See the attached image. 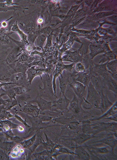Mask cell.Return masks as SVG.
<instances>
[{
  "mask_svg": "<svg viewBox=\"0 0 117 160\" xmlns=\"http://www.w3.org/2000/svg\"><path fill=\"white\" fill-rule=\"evenodd\" d=\"M41 79L44 85L43 88L39 86L38 94L41 97L48 98L50 101H53L58 98L55 95L53 85V74L45 73L42 75Z\"/></svg>",
  "mask_w": 117,
  "mask_h": 160,
  "instance_id": "cell-1",
  "label": "cell"
},
{
  "mask_svg": "<svg viewBox=\"0 0 117 160\" xmlns=\"http://www.w3.org/2000/svg\"><path fill=\"white\" fill-rule=\"evenodd\" d=\"M87 88V97L84 100V102L90 106L89 109L93 108L98 109L101 102L100 94L95 89L91 82H89Z\"/></svg>",
  "mask_w": 117,
  "mask_h": 160,
  "instance_id": "cell-2",
  "label": "cell"
},
{
  "mask_svg": "<svg viewBox=\"0 0 117 160\" xmlns=\"http://www.w3.org/2000/svg\"><path fill=\"white\" fill-rule=\"evenodd\" d=\"M91 134L95 135L102 132L117 133V122H98L91 124Z\"/></svg>",
  "mask_w": 117,
  "mask_h": 160,
  "instance_id": "cell-3",
  "label": "cell"
},
{
  "mask_svg": "<svg viewBox=\"0 0 117 160\" xmlns=\"http://www.w3.org/2000/svg\"><path fill=\"white\" fill-rule=\"evenodd\" d=\"M51 68H45L33 65L30 67L26 71V74L27 75V80L28 83L31 84V83L34 78L36 76H40L41 78L42 75L45 73H48L49 74L51 72Z\"/></svg>",
  "mask_w": 117,
  "mask_h": 160,
  "instance_id": "cell-4",
  "label": "cell"
},
{
  "mask_svg": "<svg viewBox=\"0 0 117 160\" xmlns=\"http://www.w3.org/2000/svg\"><path fill=\"white\" fill-rule=\"evenodd\" d=\"M74 63L69 65H65L63 62L62 61H59L57 63L56 68H55L53 73V85L54 92L55 96L56 95L57 87L56 84V79L57 78L62 74L63 71L64 70H67L71 71H72L73 67V66Z\"/></svg>",
  "mask_w": 117,
  "mask_h": 160,
  "instance_id": "cell-5",
  "label": "cell"
},
{
  "mask_svg": "<svg viewBox=\"0 0 117 160\" xmlns=\"http://www.w3.org/2000/svg\"><path fill=\"white\" fill-rule=\"evenodd\" d=\"M84 103L80 101L75 94H74L73 98L72 101H70L69 105L68 111L76 119L79 116L80 113H85L87 112L84 111L82 108V105Z\"/></svg>",
  "mask_w": 117,
  "mask_h": 160,
  "instance_id": "cell-6",
  "label": "cell"
},
{
  "mask_svg": "<svg viewBox=\"0 0 117 160\" xmlns=\"http://www.w3.org/2000/svg\"><path fill=\"white\" fill-rule=\"evenodd\" d=\"M70 88L73 90L74 94L79 99L80 101L84 103L85 98H84L86 95V87L83 84L77 81H73L71 83L69 84Z\"/></svg>",
  "mask_w": 117,
  "mask_h": 160,
  "instance_id": "cell-7",
  "label": "cell"
},
{
  "mask_svg": "<svg viewBox=\"0 0 117 160\" xmlns=\"http://www.w3.org/2000/svg\"><path fill=\"white\" fill-rule=\"evenodd\" d=\"M8 155L12 159L27 160L26 150L21 144H16Z\"/></svg>",
  "mask_w": 117,
  "mask_h": 160,
  "instance_id": "cell-8",
  "label": "cell"
},
{
  "mask_svg": "<svg viewBox=\"0 0 117 160\" xmlns=\"http://www.w3.org/2000/svg\"><path fill=\"white\" fill-rule=\"evenodd\" d=\"M19 111L32 117H38L41 112L38 106L33 105L32 103L29 102L28 101L24 106L20 108Z\"/></svg>",
  "mask_w": 117,
  "mask_h": 160,
  "instance_id": "cell-9",
  "label": "cell"
},
{
  "mask_svg": "<svg viewBox=\"0 0 117 160\" xmlns=\"http://www.w3.org/2000/svg\"><path fill=\"white\" fill-rule=\"evenodd\" d=\"M58 98V100L52 101V108L62 112L68 111L70 100L68 99L66 96Z\"/></svg>",
  "mask_w": 117,
  "mask_h": 160,
  "instance_id": "cell-10",
  "label": "cell"
},
{
  "mask_svg": "<svg viewBox=\"0 0 117 160\" xmlns=\"http://www.w3.org/2000/svg\"><path fill=\"white\" fill-rule=\"evenodd\" d=\"M10 82H12L17 86H24L28 88L30 84L27 80L26 72L15 73L11 77Z\"/></svg>",
  "mask_w": 117,
  "mask_h": 160,
  "instance_id": "cell-11",
  "label": "cell"
},
{
  "mask_svg": "<svg viewBox=\"0 0 117 160\" xmlns=\"http://www.w3.org/2000/svg\"><path fill=\"white\" fill-rule=\"evenodd\" d=\"M29 102L33 104L36 103L38 104V107L41 112L52 110V101H48L42 98L37 94L36 97Z\"/></svg>",
  "mask_w": 117,
  "mask_h": 160,
  "instance_id": "cell-12",
  "label": "cell"
},
{
  "mask_svg": "<svg viewBox=\"0 0 117 160\" xmlns=\"http://www.w3.org/2000/svg\"><path fill=\"white\" fill-rule=\"evenodd\" d=\"M71 74L66 72H63L62 74L58 77L59 82V88L60 92L59 97H63L65 95V93L67 86L70 83V78Z\"/></svg>",
  "mask_w": 117,
  "mask_h": 160,
  "instance_id": "cell-13",
  "label": "cell"
},
{
  "mask_svg": "<svg viewBox=\"0 0 117 160\" xmlns=\"http://www.w3.org/2000/svg\"><path fill=\"white\" fill-rule=\"evenodd\" d=\"M91 82L96 91L100 94L104 92L106 85L103 77L100 76L90 77Z\"/></svg>",
  "mask_w": 117,
  "mask_h": 160,
  "instance_id": "cell-14",
  "label": "cell"
},
{
  "mask_svg": "<svg viewBox=\"0 0 117 160\" xmlns=\"http://www.w3.org/2000/svg\"><path fill=\"white\" fill-rule=\"evenodd\" d=\"M103 143L106 144L110 147L112 151L114 153V150L116 147L117 143V133L111 134L102 140L93 142V143Z\"/></svg>",
  "mask_w": 117,
  "mask_h": 160,
  "instance_id": "cell-15",
  "label": "cell"
},
{
  "mask_svg": "<svg viewBox=\"0 0 117 160\" xmlns=\"http://www.w3.org/2000/svg\"><path fill=\"white\" fill-rule=\"evenodd\" d=\"M70 137L78 145H82V144L91 139L100 137L99 136H96L92 134H85L82 132L78 133L75 135Z\"/></svg>",
  "mask_w": 117,
  "mask_h": 160,
  "instance_id": "cell-16",
  "label": "cell"
},
{
  "mask_svg": "<svg viewBox=\"0 0 117 160\" xmlns=\"http://www.w3.org/2000/svg\"><path fill=\"white\" fill-rule=\"evenodd\" d=\"M37 132L36 133V139L35 142L29 149L26 150L27 156V160L30 159V156L35 151L36 148L38 146L42 144L43 138V132L41 130L36 131Z\"/></svg>",
  "mask_w": 117,
  "mask_h": 160,
  "instance_id": "cell-17",
  "label": "cell"
},
{
  "mask_svg": "<svg viewBox=\"0 0 117 160\" xmlns=\"http://www.w3.org/2000/svg\"><path fill=\"white\" fill-rule=\"evenodd\" d=\"M56 142L68 148L74 152L75 148L78 145L69 136H62L59 137L56 140Z\"/></svg>",
  "mask_w": 117,
  "mask_h": 160,
  "instance_id": "cell-18",
  "label": "cell"
},
{
  "mask_svg": "<svg viewBox=\"0 0 117 160\" xmlns=\"http://www.w3.org/2000/svg\"><path fill=\"white\" fill-rule=\"evenodd\" d=\"M74 152L76 154L77 159L80 160H91V156L88 150L83 146L77 145L76 146Z\"/></svg>",
  "mask_w": 117,
  "mask_h": 160,
  "instance_id": "cell-19",
  "label": "cell"
},
{
  "mask_svg": "<svg viewBox=\"0 0 117 160\" xmlns=\"http://www.w3.org/2000/svg\"><path fill=\"white\" fill-rule=\"evenodd\" d=\"M74 81H77L87 87L91 82V78L89 75L84 72H79L74 75H71Z\"/></svg>",
  "mask_w": 117,
  "mask_h": 160,
  "instance_id": "cell-20",
  "label": "cell"
},
{
  "mask_svg": "<svg viewBox=\"0 0 117 160\" xmlns=\"http://www.w3.org/2000/svg\"><path fill=\"white\" fill-rule=\"evenodd\" d=\"M20 49L21 48L19 47L15 48L9 54L5 61L7 65L11 66L16 62L17 58L22 52Z\"/></svg>",
  "mask_w": 117,
  "mask_h": 160,
  "instance_id": "cell-21",
  "label": "cell"
},
{
  "mask_svg": "<svg viewBox=\"0 0 117 160\" xmlns=\"http://www.w3.org/2000/svg\"><path fill=\"white\" fill-rule=\"evenodd\" d=\"M101 102L98 109L100 110L101 113H105L110 108L113 103L108 99L107 95H105L104 92L101 93Z\"/></svg>",
  "mask_w": 117,
  "mask_h": 160,
  "instance_id": "cell-22",
  "label": "cell"
},
{
  "mask_svg": "<svg viewBox=\"0 0 117 160\" xmlns=\"http://www.w3.org/2000/svg\"><path fill=\"white\" fill-rule=\"evenodd\" d=\"M117 102L116 101L113 105L110 108L107 110L106 112L103 113L102 115L99 117L95 118L89 119L90 121H96L101 120L102 119H105L106 118L111 116L113 115L117 114Z\"/></svg>",
  "mask_w": 117,
  "mask_h": 160,
  "instance_id": "cell-23",
  "label": "cell"
},
{
  "mask_svg": "<svg viewBox=\"0 0 117 160\" xmlns=\"http://www.w3.org/2000/svg\"><path fill=\"white\" fill-rule=\"evenodd\" d=\"M103 78H104L106 84V86L108 87L109 89L110 90L114 93L117 94V82L110 76H109L107 74L103 75Z\"/></svg>",
  "mask_w": 117,
  "mask_h": 160,
  "instance_id": "cell-24",
  "label": "cell"
},
{
  "mask_svg": "<svg viewBox=\"0 0 117 160\" xmlns=\"http://www.w3.org/2000/svg\"><path fill=\"white\" fill-rule=\"evenodd\" d=\"M35 58L33 56H31L26 52H22L16 60V62L27 65L30 64V63L34 62Z\"/></svg>",
  "mask_w": 117,
  "mask_h": 160,
  "instance_id": "cell-25",
  "label": "cell"
},
{
  "mask_svg": "<svg viewBox=\"0 0 117 160\" xmlns=\"http://www.w3.org/2000/svg\"><path fill=\"white\" fill-rule=\"evenodd\" d=\"M32 155L37 160H55L51 156L50 152L45 150L40 152L33 153Z\"/></svg>",
  "mask_w": 117,
  "mask_h": 160,
  "instance_id": "cell-26",
  "label": "cell"
},
{
  "mask_svg": "<svg viewBox=\"0 0 117 160\" xmlns=\"http://www.w3.org/2000/svg\"><path fill=\"white\" fill-rule=\"evenodd\" d=\"M12 70L0 69V81L2 82H10L11 77L14 74Z\"/></svg>",
  "mask_w": 117,
  "mask_h": 160,
  "instance_id": "cell-27",
  "label": "cell"
},
{
  "mask_svg": "<svg viewBox=\"0 0 117 160\" xmlns=\"http://www.w3.org/2000/svg\"><path fill=\"white\" fill-rule=\"evenodd\" d=\"M43 132L45 135L46 142H45L43 139L41 144L43 146V148L45 150H47V151L50 152L53 150L54 148L55 144H56V142H54L50 139L49 138L44 132Z\"/></svg>",
  "mask_w": 117,
  "mask_h": 160,
  "instance_id": "cell-28",
  "label": "cell"
},
{
  "mask_svg": "<svg viewBox=\"0 0 117 160\" xmlns=\"http://www.w3.org/2000/svg\"><path fill=\"white\" fill-rule=\"evenodd\" d=\"M16 144L14 142L12 141H1L0 142V148L8 155Z\"/></svg>",
  "mask_w": 117,
  "mask_h": 160,
  "instance_id": "cell-29",
  "label": "cell"
},
{
  "mask_svg": "<svg viewBox=\"0 0 117 160\" xmlns=\"http://www.w3.org/2000/svg\"><path fill=\"white\" fill-rule=\"evenodd\" d=\"M16 98L18 105L21 108L26 103L28 100L30 99V97L29 94L25 93L20 95H17Z\"/></svg>",
  "mask_w": 117,
  "mask_h": 160,
  "instance_id": "cell-30",
  "label": "cell"
},
{
  "mask_svg": "<svg viewBox=\"0 0 117 160\" xmlns=\"http://www.w3.org/2000/svg\"><path fill=\"white\" fill-rule=\"evenodd\" d=\"M1 91L2 92V93L0 94V97H2L3 96L7 95L11 100L15 99L16 100V94L15 93L14 90L12 88H9V89L5 90L3 89V87L0 88Z\"/></svg>",
  "mask_w": 117,
  "mask_h": 160,
  "instance_id": "cell-31",
  "label": "cell"
},
{
  "mask_svg": "<svg viewBox=\"0 0 117 160\" xmlns=\"http://www.w3.org/2000/svg\"><path fill=\"white\" fill-rule=\"evenodd\" d=\"M90 48L91 50V55L92 58L96 55L105 51L104 48L101 45H91Z\"/></svg>",
  "mask_w": 117,
  "mask_h": 160,
  "instance_id": "cell-32",
  "label": "cell"
},
{
  "mask_svg": "<svg viewBox=\"0 0 117 160\" xmlns=\"http://www.w3.org/2000/svg\"><path fill=\"white\" fill-rule=\"evenodd\" d=\"M36 133H37V132L36 131L35 135L33 136H32L31 138L28 139L27 140H24L21 143L25 149L26 150L28 149L33 145L36 139Z\"/></svg>",
  "mask_w": 117,
  "mask_h": 160,
  "instance_id": "cell-33",
  "label": "cell"
},
{
  "mask_svg": "<svg viewBox=\"0 0 117 160\" xmlns=\"http://www.w3.org/2000/svg\"><path fill=\"white\" fill-rule=\"evenodd\" d=\"M16 95H20L21 94L26 93L27 92L31 91V90L28 88L24 86H16L13 88Z\"/></svg>",
  "mask_w": 117,
  "mask_h": 160,
  "instance_id": "cell-34",
  "label": "cell"
},
{
  "mask_svg": "<svg viewBox=\"0 0 117 160\" xmlns=\"http://www.w3.org/2000/svg\"><path fill=\"white\" fill-rule=\"evenodd\" d=\"M20 24L22 27H23V30L26 33H31L34 30V24L33 22H30L26 24L21 23Z\"/></svg>",
  "mask_w": 117,
  "mask_h": 160,
  "instance_id": "cell-35",
  "label": "cell"
},
{
  "mask_svg": "<svg viewBox=\"0 0 117 160\" xmlns=\"http://www.w3.org/2000/svg\"><path fill=\"white\" fill-rule=\"evenodd\" d=\"M16 105H18L16 100H11L9 98V99L6 100V102L5 105L3 106L5 108L7 109V110L9 111Z\"/></svg>",
  "mask_w": 117,
  "mask_h": 160,
  "instance_id": "cell-36",
  "label": "cell"
},
{
  "mask_svg": "<svg viewBox=\"0 0 117 160\" xmlns=\"http://www.w3.org/2000/svg\"><path fill=\"white\" fill-rule=\"evenodd\" d=\"M18 8L24 9L25 8H22L15 6L12 7L9 6L5 2L0 3V12H6L9 10H15V9H17Z\"/></svg>",
  "mask_w": 117,
  "mask_h": 160,
  "instance_id": "cell-37",
  "label": "cell"
},
{
  "mask_svg": "<svg viewBox=\"0 0 117 160\" xmlns=\"http://www.w3.org/2000/svg\"><path fill=\"white\" fill-rule=\"evenodd\" d=\"M47 36L46 34H44L38 37L36 39V44L38 47L42 48L47 39Z\"/></svg>",
  "mask_w": 117,
  "mask_h": 160,
  "instance_id": "cell-38",
  "label": "cell"
},
{
  "mask_svg": "<svg viewBox=\"0 0 117 160\" xmlns=\"http://www.w3.org/2000/svg\"><path fill=\"white\" fill-rule=\"evenodd\" d=\"M106 67L109 71H110L111 73L117 72V60L113 61L107 63Z\"/></svg>",
  "mask_w": 117,
  "mask_h": 160,
  "instance_id": "cell-39",
  "label": "cell"
},
{
  "mask_svg": "<svg viewBox=\"0 0 117 160\" xmlns=\"http://www.w3.org/2000/svg\"><path fill=\"white\" fill-rule=\"evenodd\" d=\"M76 69L77 72H85L86 71L84 65L81 62H78L76 63Z\"/></svg>",
  "mask_w": 117,
  "mask_h": 160,
  "instance_id": "cell-40",
  "label": "cell"
},
{
  "mask_svg": "<svg viewBox=\"0 0 117 160\" xmlns=\"http://www.w3.org/2000/svg\"><path fill=\"white\" fill-rule=\"evenodd\" d=\"M9 155L0 148V160H9Z\"/></svg>",
  "mask_w": 117,
  "mask_h": 160,
  "instance_id": "cell-41",
  "label": "cell"
},
{
  "mask_svg": "<svg viewBox=\"0 0 117 160\" xmlns=\"http://www.w3.org/2000/svg\"><path fill=\"white\" fill-rule=\"evenodd\" d=\"M117 114H115L114 115L111 116L110 117L106 118L104 119H106V120H110L114 121V122H117Z\"/></svg>",
  "mask_w": 117,
  "mask_h": 160,
  "instance_id": "cell-42",
  "label": "cell"
},
{
  "mask_svg": "<svg viewBox=\"0 0 117 160\" xmlns=\"http://www.w3.org/2000/svg\"><path fill=\"white\" fill-rule=\"evenodd\" d=\"M19 132H24L25 131V127L22 126V125H19L18 127L17 128Z\"/></svg>",
  "mask_w": 117,
  "mask_h": 160,
  "instance_id": "cell-43",
  "label": "cell"
},
{
  "mask_svg": "<svg viewBox=\"0 0 117 160\" xmlns=\"http://www.w3.org/2000/svg\"><path fill=\"white\" fill-rule=\"evenodd\" d=\"M12 82H1L0 83V88H2L3 87V86H4L6 85H7L11 84L13 83Z\"/></svg>",
  "mask_w": 117,
  "mask_h": 160,
  "instance_id": "cell-44",
  "label": "cell"
},
{
  "mask_svg": "<svg viewBox=\"0 0 117 160\" xmlns=\"http://www.w3.org/2000/svg\"><path fill=\"white\" fill-rule=\"evenodd\" d=\"M7 23L6 22H2V23L1 24V26L2 27H3V28H6V27H7Z\"/></svg>",
  "mask_w": 117,
  "mask_h": 160,
  "instance_id": "cell-45",
  "label": "cell"
},
{
  "mask_svg": "<svg viewBox=\"0 0 117 160\" xmlns=\"http://www.w3.org/2000/svg\"><path fill=\"white\" fill-rule=\"evenodd\" d=\"M43 18H40L38 19L37 21V22L38 23V24H41L43 22Z\"/></svg>",
  "mask_w": 117,
  "mask_h": 160,
  "instance_id": "cell-46",
  "label": "cell"
},
{
  "mask_svg": "<svg viewBox=\"0 0 117 160\" xmlns=\"http://www.w3.org/2000/svg\"><path fill=\"white\" fill-rule=\"evenodd\" d=\"M3 132V131L2 128H1V127H0V133H1Z\"/></svg>",
  "mask_w": 117,
  "mask_h": 160,
  "instance_id": "cell-47",
  "label": "cell"
},
{
  "mask_svg": "<svg viewBox=\"0 0 117 160\" xmlns=\"http://www.w3.org/2000/svg\"><path fill=\"white\" fill-rule=\"evenodd\" d=\"M1 119H0V127H1Z\"/></svg>",
  "mask_w": 117,
  "mask_h": 160,
  "instance_id": "cell-48",
  "label": "cell"
}]
</instances>
